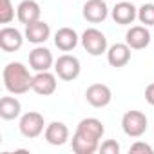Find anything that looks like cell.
I'll list each match as a JSON object with an SVG mask.
<instances>
[{"label": "cell", "mask_w": 154, "mask_h": 154, "mask_svg": "<svg viewBox=\"0 0 154 154\" xmlns=\"http://www.w3.org/2000/svg\"><path fill=\"white\" fill-rule=\"evenodd\" d=\"M4 87L11 94H26L33 89V76L22 62H9L2 71Z\"/></svg>", "instance_id": "6da1fadb"}, {"label": "cell", "mask_w": 154, "mask_h": 154, "mask_svg": "<svg viewBox=\"0 0 154 154\" xmlns=\"http://www.w3.org/2000/svg\"><path fill=\"white\" fill-rule=\"evenodd\" d=\"M80 42H82V47L91 54V56H100L103 53H107L109 49V44H107V36L96 29V27H89L82 33L80 36Z\"/></svg>", "instance_id": "7a4b0ae2"}, {"label": "cell", "mask_w": 154, "mask_h": 154, "mask_svg": "<svg viewBox=\"0 0 154 154\" xmlns=\"http://www.w3.org/2000/svg\"><path fill=\"white\" fill-rule=\"evenodd\" d=\"M149 120L141 111H127L122 118V129L129 138H140L147 132Z\"/></svg>", "instance_id": "3957f363"}, {"label": "cell", "mask_w": 154, "mask_h": 154, "mask_svg": "<svg viewBox=\"0 0 154 154\" xmlns=\"http://www.w3.org/2000/svg\"><path fill=\"white\" fill-rule=\"evenodd\" d=\"M80 71H82L80 60L76 56H72V54H62L54 62V72H56L58 78L63 80V82L76 80L80 76Z\"/></svg>", "instance_id": "277c9868"}, {"label": "cell", "mask_w": 154, "mask_h": 154, "mask_svg": "<svg viewBox=\"0 0 154 154\" xmlns=\"http://www.w3.org/2000/svg\"><path fill=\"white\" fill-rule=\"evenodd\" d=\"M45 122H44V116L36 111H29L26 114H22L20 122H18V129L22 132L24 138L27 140H33V138H38L44 131H45Z\"/></svg>", "instance_id": "5b68a950"}, {"label": "cell", "mask_w": 154, "mask_h": 154, "mask_svg": "<svg viewBox=\"0 0 154 154\" xmlns=\"http://www.w3.org/2000/svg\"><path fill=\"white\" fill-rule=\"evenodd\" d=\"M85 100L89 105L96 107V109H102V107H107L112 100V91L109 89V85L105 84H93L87 87L85 91Z\"/></svg>", "instance_id": "8992f818"}, {"label": "cell", "mask_w": 154, "mask_h": 154, "mask_svg": "<svg viewBox=\"0 0 154 154\" xmlns=\"http://www.w3.org/2000/svg\"><path fill=\"white\" fill-rule=\"evenodd\" d=\"M103 132H105V127L98 118H84L74 131L76 136L85 138V140H93V141H98V143H100Z\"/></svg>", "instance_id": "52a82bcc"}, {"label": "cell", "mask_w": 154, "mask_h": 154, "mask_svg": "<svg viewBox=\"0 0 154 154\" xmlns=\"http://www.w3.org/2000/svg\"><path fill=\"white\" fill-rule=\"evenodd\" d=\"M24 36L26 35H22L17 27L6 26L0 29V47L6 53H15L24 45Z\"/></svg>", "instance_id": "ba28073f"}, {"label": "cell", "mask_w": 154, "mask_h": 154, "mask_svg": "<svg viewBox=\"0 0 154 154\" xmlns=\"http://www.w3.org/2000/svg\"><path fill=\"white\" fill-rule=\"evenodd\" d=\"M54 60H53V53L44 47V45H36L31 53H29V67L36 72L40 71H49L53 67Z\"/></svg>", "instance_id": "9c48e42d"}, {"label": "cell", "mask_w": 154, "mask_h": 154, "mask_svg": "<svg viewBox=\"0 0 154 154\" xmlns=\"http://www.w3.org/2000/svg\"><path fill=\"white\" fill-rule=\"evenodd\" d=\"M82 15L87 22L91 24H100L103 22L107 17H109V8L103 0H87L84 4V9H82Z\"/></svg>", "instance_id": "30bf717a"}, {"label": "cell", "mask_w": 154, "mask_h": 154, "mask_svg": "<svg viewBox=\"0 0 154 154\" xmlns=\"http://www.w3.org/2000/svg\"><path fill=\"white\" fill-rule=\"evenodd\" d=\"M56 76L49 71H40L33 76V91L40 96H51L56 91Z\"/></svg>", "instance_id": "8fae6325"}, {"label": "cell", "mask_w": 154, "mask_h": 154, "mask_svg": "<svg viewBox=\"0 0 154 154\" xmlns=\"http://www.w3.org/2000/svg\"><path fill=\"white\" fill-rule=\"evenodd\" d=\"M125 44L136 51L145 49L150 44V31L147 29V26H132L125 33Z\"/></svg>", "instance_id": "7c38bea8"}, {"label": "cell", "mask_w": 154, "mask_h": 154, "mask_svg": "<svg viewBox=\"0 0 154 154\" xmlns=\"http://www.w3.org/2000/svg\"><path fill=\"white\" fill-rule=\"evenodd\" d=\"M112 20L118 26H131L136 18H138V8H134L131 2H116V6L111 11Z\"/></svg>", "instance_id": "4fadbf2b"}, {"label": "cell", "mask_w": 154, "mask_h": 154, "mask_svg": "<svg viewBox=\"0 0 154 154\" xmlns=\"http://www.w3.org/2000/svg\"><path fill=\"white\" fill-rule=\"evenodd\" d=\"M40 15H42V9L36 0H22L17 8V18L24 26H29V24L40 20Z\"/></svg>", "instance_id": "5bb4252c"}, {"label": "cell", "mask_w": 154, "mask_h": 154, "mask_svg": "<svg viewBox=\"0 0 154 154\" xmlns=\"http://www.w3.org/2000/svg\"><path fill=\"white\" fill-rule=\"evenodd\" d=\"M26 40L27 42H31V44H35V45H42V44H45L47 40H49V36H51V27H49V24H45L44 20H36V22H33V24H29V26H26Z\"/></svg>", "instance_id": "9a60e30c"}, {"label": "cell", "mask_w": 154, "mask_h": 154, "mask_svg": "<svg viewBox=\"0 0 154 154\" xmlns=\"http://www.w3.org/2000/svg\"><path fill=\"white\" fill-rule=\"evenodd\" d=\"M44 138L49 145H54V147H62L63 143H67L69 140V129L65 123L62 122H51L45 131H44Z\"/></svg>", "instance_id": "2e32d148"}, {"label": "cell", "mask_w": 154, "mask_h": 154, "mask_svg": "<svg viewBox=\"0 0 154 154\" xmlns=\"http://www.w3.org/2000/svg\"><path fill=\"white\" fill-rule=\"evenodd\" d=\"M78 42H80L78 33H76L74 29H71V27H60L54 33V45L60 51H63V53L72 51L76 45H78Z\"/></svg>", "instance_id": "e0dca14e"}, {"label": "cell", "mask_w": 154, "mask_h": 154, "mask_svg": "<svg viewBox=\"0 0 154 154\" xmlns=\"http://www.w3.org/2000/svg\"><path fill=\"white\" fill-rule=\"evenodd\" d=\"M107 62L111 67H125L131 62V47L127 44H112L107 49Z\"/></svg>", "instance_id": "ac0fdd59"}, {"label": "cell", "mask_w": 154, "mask_h": 154, "mask_svg": "<svg viewBox=\"0 0 154 154\" xmlns=\"http://www.w3.org/2000/svg\"><path fill=\"white\" fill-rule=\"evenodd\" d=\"M22 112V103L15 96H2L0 98V118L2 120H15Z\"/></svg>", "instance_id": "d6986e66"}, {"label": "cell", "mask_w": 154, "mask_h": 154, "mask_svg": "<svg viewBox=\"0 0 154 154\" xmlns=\"http://www.w3.org/2000/svg\"><path fill=\"white\" fill-rule=\"evenodd\" d=\"M71 145H72V150L76 154H94L100 149V143L98 141L85 140V138H80V136H76V134H72Z\"/></svg>", "instance_id": "ffe728a7"}, {"label": "cell", "mask_w": 154, "mask_h": 154, "mask_svg": "<svg viewBox=\"0 0 154 154\" xmlns=\"http://www.w3.org/2000/svg\"><path fill=\"white\" fill-rule=\"evenodd\" d=\"M138 20L143 26H154V4H143L138 8Z\"/></svg>", "instance_id": "44dd1931"}, {"label": "cell", "mask_w": 154, "mask_h": 154, "mask_svg": "<svg viewBox=\"0 0 154 154\" xmlns=\"http://www.w3.org/2000/svg\"><path fill=\"white\" fill-rule=\"evenodd\" d=\"M15 18V8L11 0H0V24H11Z\"/></svg>", "instance_id": "7402d4cb"}, {"label": "cell", "mask_w": 154, "mask_h": 154, "mask_svg": "<svg viewBox=\"0 0 154 154\" xmlns=\"http://www.w3.org/2000/svg\"><path fill=\"white\" fill-rule=\"evenodd\" d=\"M102 154H118L120 152V143L116 141V140H105L102 145H100V149H98Z\"/></svg>", "instance_id": "603a6c76"}, {"label": "cell", "mask_w": 154, "mask_h": 154, "mask_svg": "<svg viewBox=\"0 0 154 154\" xmlns=\"http://www.w3.org/2000/svg\"><path fill=\"white\" fill-rule=\"evenodd\" d=\"M129 150H131V152H149V154L154 152V149H152L149 143H143V141H136V143H132Z\"/></svg>", "instance_id": "cb8c5ba5"}, {"label": "cell", "mask_w": 154, "mask_h": 154, "mask_svg": "<svg viewBox=\"0 0 154 154\" xmlns=\"http://www.w3.org/2000/svg\"><path fill=\"white\" fill-rule=\"evenodd\" d=\"M145 100H147L149 105L154 107V84H149L147 85V89H145Z\"/></svg>", "instance_id": "d4e9b609"}, {"label": "cell", "mask_w": 154, "mask_h": 154, "mask_svg": "<svg viewBox=\"0 0 154 154\" xmlns=\"http://www.w3.org/2000/svg\"><path fill=\"white\" fill-rule=\"evenodd\" d=\"M114 2H116V0H114Z\"/></svg>", "instance_id": "484cf974"}]
</instances>
